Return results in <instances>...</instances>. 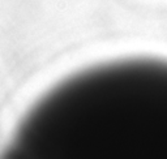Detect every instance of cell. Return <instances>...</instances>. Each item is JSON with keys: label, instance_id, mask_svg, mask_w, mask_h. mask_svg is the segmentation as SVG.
Returning <instances> with one entry per match:
<instances>
[{"label": "cell", "instance_id": "obj_1", "mask_svg": "<svg viewBox=\"0 0 167 159\" xmlns=\"http://www.w3.org/2000/svg\"><path fill=\"white\" fill-rule=\"evenodd\" d=\"M55 151L77 156H162L167 151V63L127 60L93 68L48 94Z\"/></svg>", "mask_w": 167, "mask_h": 159}]
</instances>
